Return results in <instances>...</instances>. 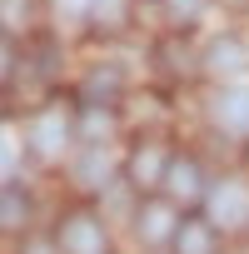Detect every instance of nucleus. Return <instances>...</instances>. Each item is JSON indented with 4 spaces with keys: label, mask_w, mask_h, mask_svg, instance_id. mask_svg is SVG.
I'll list each match as a JSON object with an SVG mask.
<instances>
[{
    "label": "nucleus",
    "mask_w": 249,
    "mask_h": 254,
    "mask_svg": "<svg viewBox=\"0 0 249 254\" xmlns=\"http://www.w3.org/2000/svg\"><path fill=\"white\" fill-rule=\"evenodd\" d=\"M170 175V165H165V150L160 145H140L135 155H130V180L140 185V190H150L155 180H165Z\"/></svg>",
    "instance_id": "f03ea898"
},
{
    "label": "nucleus",
    "mask_w": 249,
    "mask_h": 254,
    "mask_svg": "<svg viewBox=\"0 0 249 254\" xmlns=\"http://www.w3.org/2000/svg\"><path fill=\"white\" fill-rule=\"evenodd\" d=\"M35 20V0H0V35H25Z\"/></svg>",
    "instance_id": "39448f33"
},
{
    "label": "nucleus",
    "mask_w": 249,
    "mask_h": 254,
    "mask_svg": "<svg viewBox=\"0 0 249 254\" xmlns=\"http://www.w3.org/2000/svg\"><path fill=\"white\" fill-rule=\"evenodd\" d=\"M170 194H175V199H194V194H199V170H194L189 160H175V165H170Z\"/></svg>",
    "instance_id": "0eeeda50"
},
{
    "label": "nucleus",
    "mask_w": 249,
    "mask_h": 254,
    "mask_svg": "<svg viewBox=\"0 0 249 254\" xmlns=\"http://www.w3.org/2000/svg\"><path fill=\"white\" fill-rule=\"evenodd\" d=\"M60 254H110L105 224H100L90 209L65 214V219H60Z\"/></svg>",
    "instance_id": "f257e3e1"
},
{
    "label": "nucleus",
    "mask_w": 249,
    "mask_h": 254,
    "mask_svg": "<svg viewBox=\"0 0 249 254\" xmlns=\"http://www.w3.org/2000/svg\"><path fill=\"white\" fill-rule=\"evenodd\" d=\"M25 219H30L25 185H5V190H0V229H25Z\"/></svg>",
    "instance_id": "7ed1b4c3"
},
{
    "label": "nucleus",
    "mask_w": 249,
    "mask_h": 254,
    "mask_svg": "<svg viewBox=\"0 0 249 254\" xmlns=\"http://www.w3.org/2000/svg\"><path fill=\"white\" fill-rule=\"evenodd\" d=\"M140 229H145V234H170L175 219H170L165 209H145V214H140Z\"/></svg>",
    "instance_id": "9d476101"
},
{
    "label": "nucleus",
    "mask_w": 249,
    "mask_h": 254,
    "mask_svg": "<svg viewBox=\"0 0 249 254\" xmlns=\"http://www.w3.org/2000/svg\"><path fill=\"white\" fill-rule=\"evenodd\" d=\"M120 95V70H90V80H85V100H115Z\"/></svg>",
    "instance_id": "6e6552de"
},
{
    "label": "nucleus",
    "mask_w": 249,
    "mask_h": 254,
    "mask_svg": "<svg viewBox=\"0 0 249 254\" xmlns=\"http://www.w3.org/2000/svg\"><path fill=\"white\" fill-rule=\"evenodd\" d=\"M175 254H214V234L204 224H180L175 229Z\"/></svg>",
    "instance_id": "423d86ee"
},
{
    "label": "nucleus",
    "mask_w": 249,
    "mask_h": 254,
    "mask_svg": "<svg viewBox=\"0 0 249 254\" xmlns=\"http://www.w3.org/2000/svg\"><path fill=\"white\" fill-rule=\"evenodd\" d=\"M80 135H85V140H105V135H110V110H100V105H95V110H85Z\"/></svg>",
    "instance_id": "1a4fd4ad"
},
{
    "label": "nucleus",
    "mask_w": 249,
    "mask_h": 254,
    "mask_svg": "<svg viewBox=\"0 0 249 254\" xmlns=\"http://www.w3.org/2000/svg\"><path fill=\"white\" fill-rule=\"evenodd\" d=\"M65 135H70V130H65L60 115H40V120L30 125V145H35L40 155H55V150L65 145Z\"/></svg>",
    "instance_id": "20e7f679"
},
{
    "label": "nucleus",
    "mask_w": 249,
    "mask_h": 254,
    "mask_svg": "<svg viewBox=\"0 0 249 254\" xmlns=\"http://www.w3.org/2000/svg\"><path fill=\"white\" fill-rule=\"evenodd\" d=\"M25 254H60V244H45V239H30Z\"/></svg>",
    "instance_id": "9b49d317"
},
{
    "label": "nucleus",
    "mask_w": 249,
    "mask_h": 254,
    "mask_svg": "<svg viewBox=\"0 0 249 254\" xmlns=\"http://www.w3.org/2000/svg\"><path fill=\"white\" fill-rule=\"evenodd\" d=\"M0 75H10V45L0 40Z\"/></svg>",
    "instance_id": "f8f14e48"
},
{
    "label": "nucleus",
    "mask_w": 249,
    "mask_h": 254,
    "mask_svg": "<svg viewBox=\"0 0 249 254\" xmlns=\"http://www.w3.org/2000/svg\"><path fill=\"white\" fill-rule=\"evenodd\" d=\"M0 155H5V150H0Z\"/></svg>",
    "instance_id": "ddd939ff"
}]
</instances>
